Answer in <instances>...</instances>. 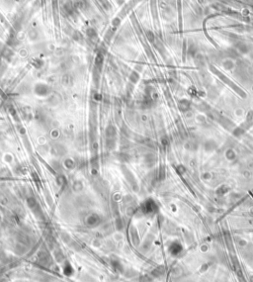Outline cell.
Here are the masks:
<instances>
[{"label":"cell","instance_id":"obj_1","mask_svg":"<svg viewBox=\"0 0 253 282\" xmlns=\"http://www.w3.org/2000/svg\"><path fill=\"white\" fill-rule=\"evenodd\" d=\"M51 259L50 254L46 251H40L38 254V262L42 265H49L51 263Z\"/></svg>","mask_w":253,"mask_h":282},{"label":"cell","instance_id":"obj_2","mask_svg":"<svg viewBox=\"0 0 253 282\" xmlns=\"http://www.w3.org/2000/svg\"><path fill=\"white\" fill-rule=\"evenodd\" d=\"M27 204H28L29 208H30L35 214H40L41 213V208L35 198H29V199L27 200Z\"/></svg>","mask_w":253,"mask_h":282},{"label":"cell","instance_id":"obj_3","mask_svg":"<svg viewBox=\"0 0 253 282\" xmlns=\"http://www.w3.org/2000/svg\"><path fill=\"white\" fill-rule=\"evenodd\" d=\"M100 221V216L97 215V214H91L89 215L87 217V220H86V223L87 225L89 226V227H96L97 225H99Z\"/></svg>","mask_w":253,"mask_h":282},{"label":"cell","instance_id":"obj_4","mask_svg":"<svg viewBox=\"0 0 253 282\" xmlns=\"http://www.w3.org/2000/svg\"><path fill=\"white\" fill-rule=\"evenodd\" d=\"M154 208H155V204H154L153 202H151V201H146V202L143 203L141 209L144 213H150L154 210Z\"/></svg>","mask_w":253,"mask_h":282},{"label":"cell","instance_id":"obj_5","mask_svg":"<svg viewBox=\"0 0 253 282\" xmlns=\"http://www.w3.org/2000/svg\"><path fill=\"white\" fill-rule=\"evenodd\" d=\"M37 88H40V91H37L39 95H45L46 94V92H48L49 88L46 85H44V84H38L37 85Z\"/></svg>","mask_w":253,"mask_h":282},{"label":"cell","instance_id":"obj_6","mask_svg":"<svg viewBox=\"0 0 253 282\" xmlns=\"http://www.w3.org/2000/svg\"><path fill=\"white\" fill-rule=\"evenodd\" d=\"M63 272H64V274H66V275H72L74 270H73L72 266L69 263H66V265L63 268Z\"/></svg>","mask_w":253,"mask_h":282},{"label":"cell","instance_id":"obj_7","mask_svg":"<svg viewBox=\"0 0 253 282\" xmlns=\"http://www.w3.org/2000/svg\"><path fill=\"white\" fill-rule=\"evenodd\" d=\"M87 36L89 37L91 40H95V39L97 38V33L93 28H90L87 30Z\"/></svg>","mask_w":253,"mask_h":282},{"label":"cell","instance_id":"obj_8","mask_svg":"<svg viewBox=\"0 0 253 282\" xmlns=\"http://www.w3.org/2000/svg\"><path fill=\"white\" fill-rule=\"evenodd\" d=\"M112 264H113V266H114V268L116 269V270H122V269H123V267H122V265H121V263H120L119 261L113 260V261H112Z\"/></svg>","mask_w":253,"mask_h":282}]
</instances>
